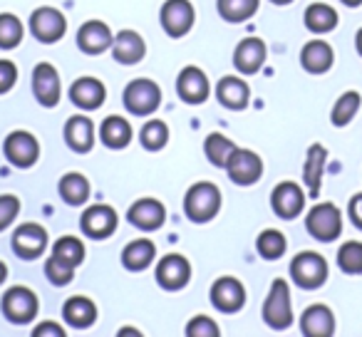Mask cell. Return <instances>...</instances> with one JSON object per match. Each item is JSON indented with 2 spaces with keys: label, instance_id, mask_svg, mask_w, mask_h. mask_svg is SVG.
<instances>
[{
  "label": "cell",
  "instance_id": "cell-45",
  "mask_svg": "<svg viewBox=\"0 0 362 337\" xmlns=\"http://www.w3.org/2000/svg\"><path fill=\"white\" fill-rule=\"evenodd\" d=\"M347 216H350V221L355 223V228H360V231H362V194H355V196L350 199Z\"/></svg>",
  "mask_w": 362,
  "mask_h": 337
},
{
  "label": "cell",
  "instance_id": "cell-42",
  "mask_svg": "<svg viewBox=\"0 0 362 337\" xmlns=\"http://www.w3.org/2000/svg\"><path fill=\"white\" fill-rule=\"evenodd\" d=\"M189 337H218V325L209 315H197L187 325Z\"/></svg>",
  "mask_w": 362,
  "mask_h": 337
},
{
  "label": "cell",
  "instance_id": "cell-26",
  "mask_svg": "<svg viewBox=\"0 0 362 337\" xmlns=\"http://www.w3.org/2000/svg\"><path fill=\"white\" fill-rule=\"evenodd\" d=\"M62 317H65V322L70 327H80V330H85V327L95 325L97 305L85 295H72L70 300L65 302V307H62Z\"/></svg>",
  "mask_w": 362,
  "mask_h": 337
},
{
  "label": "cell",
  "instance_id": "cell-28",
  "mask_svg": "<svg viewBox=\"0 0 362 337\" xmlns=\"http://www.w3.org/2000/svg\"><path fill=\"white\" fill-rule=\"evenodd\" d=\"M325 161H327V151L322 144H313L308 149L305 156V169H303V182L310 196L320 194V184H322V172H325Z\"/></svg>",
  "mask_w": 362,
  "mask_h": 337
},
{
  "label": "cell",
  "instance_id": "cell-18",
  "mask_svg": "<svg viewBox=\"0 0 362 337\" xmlns=\"http://www.w3.org/2000/svg\"><path fill=\"white\" fill-rule=\"evenodd\" d=\"M33 92L42 107H55L60 102V75L52 65L40 62L33 72Z\"/></svg>",
  "mask_w": 362,
  "mask_h": 337
},
{
  "label": "cell",
  "instance_id": "cell-19",
  "mask_svg": "<svg viewBox=\"0 0 362 337\" xmlns=\"http://www.w3.org/2000/svg\"><path fill=\"white\" fill-rule=\"evenodd\" d=\"M266 42L261 37H246V40L238 42L236 52H233V65L243 75H256L266 62Z\"/></svg>",
  "mask_w": 362,
  "mask_h": 337
},
{
  "label": "cell",
  "instance_id": "cell-7",
  "mask_svg": "<svg viewBox=\"0 0 362 337\" xmlns=\"http://www.w3.org/2000/svg\"><path fill=\"white\" fill-rule=\"evenodd\" d=\"M226 172H228V179H231L236 187H253L258 179L263 177V161L258 154L248 149H238L231 154L226 164Z\"/></svg>",
  "mask_w": 362,
  "mask_h": 337
},
{
  "label": "cell",
  "instance_id": "cell-3",
  "mask_svg": "<svg viewBox=\"0 0 362 337\" xmlns=\"http://www.w3.org/2000/svg\"><path fill=\"white\" fill-rule=\"evenodd\" d=\"M291 278L303 290H315L327 280V261L315 251H303L291 261Z\"/></svg>",
  "mask_w": 362,
  "mask_h": 337
},
{
  "label": "cell",
  "instance_id": "cell-22",
  "mask_svg": "<svg viewBox=\"0 0 362 337\" xmlns=\"http://www.w3.org/2000/svg\"><path fill=\"white\" fill-rule=\"evenodd\" d=\"M65 141L72 151L87 154V151L95 146V124H92L90 117H85V114L70 117L65 124Z\"/></svg>",
  "mask_w": 362,
  "mask_h": 337
},
{
  "label": "cell",
  "instance_id": "cell-14",
  "mask_svg": "<svg viewBox=\"0 0 362 337\" xmlns=\"http://www.w3.org/2000/svg\"><path fill=\"white\" fill-rule=\"evenodd\" d=\"M117 223H119L117 211L110 206H92V208H87L80 218L82 233L90 236V238H95V241H105V238H110L112 233L117 231Z\"/></svg>",
  "mask_w": 362,
  "mask_h": 337
},
{
  "label": "cell",
  "instance_id": "cell-50",
  "mask_svg": "<svg viewBox=\"0 0 362 337\" xmlns=\"http://www.w3.org/2000/svg\"><path fill=\"white\" fill-rule=\"evenodd\" d=\"M271 3H276V6H288V3H293V0H271Z\"/></svg>",
  "mask_w": 362,
  "mask_h": 337
},
{
  "label": "cell",
  "instance_id": "cell-47",
  "mask_svg": "<svg viewBox=\"0 0 362 337\" xmlns=\"http://www.w3.org/2000/svg\"><path fill=\"white\" fill-rule=\"evenodd\" d=\"M342 6H347V8H360L362 6V0H340Z\"/></svg>",
  "mask_w": 362,
  "mask_h": 337
},
{
  "label": "cell",
  "instance_id": "cell-44",
  "mask_svg": "<svg viewBox=\"0 0 362 337\" xmlns=\"http://www.w3.org/2000/svg\"><path fill=\"white\" fill-rule=\"evenodd\" d=\"M16 82H18V67L11 60H0V95L11 92Z\"/></svg>",
  "mask_w": 362,
  "mask_h": 337
},
{
  "label": "cell",
  "instance_id": "cell-6",
  "mask_svg": "<svg viewBox=\"0 0 362 337\" xmlns=\"http://www.w3.org/2000/svg\"><path fill=\"white\" fill-rule=\"evenodd\" d=\"M161 102V92L159 85L146 77H139V80H132L124 90V107L136 117H146L151 112H156Z\"/></svg>",
  "mask_w": 362,
  "mask_h": 337
},
{
  "label": "cell",
  "instance_id": "cell-30",
  "mask_svg": "<svg viewBox=\"0 0 362 337\" xmlns=\"http://www.w3.org/2000/svg\"><path fill=\"white\" fill-rule=\"evenodd\" d=\"M154 256H156L154 243L146 241V238H139V241H132L122 251V263H124L127 271H144V268L151 266Z\"/></svg>",
  "mask_w": 362,
  "mask_h": 337
},
{
  "label": "cell",
  "instance_id": "cell-31",
  "mask_svg": "<svg viewBox=\"0 0 362 337\" xmlns=\"http://www.w3.org/2000/svg\"><path fill=\"white\" fill-rule=\"evenodd\" d=\"M305 28L310 32H315V35H322V32H332L337 28V13L332 11L330 6H325V3H313V6H308L305 11Z\"/></svg>",
  "mask_w": 362,
  "mask_h": 337
},
{
  "label": "cell",
  "instance_id": "cell-36",
  "mask_svg": "<svg viewBox=\"0 0 362 337\" xmlns=\"http://www.w3.org/2000/svg\"><path fill=\"white\" fill-rule=\"evenodd\" d=\"M256 246H258L261 258H266V261H278V258L286 253L288 241H286V236H283L281 231H276V228H268V231H263L261 236H258Z\"/></svg>",
  "mask_w": 362,
  "mask_h": 337
},
{
  "label": "cell",
  "instance_id": "cell-27",
  "mask_svg": "<svg viewBox=\"0 0 362 337\" xmlns=\"http://www.w3.org/2000/svg\"><path fill=\"white\" fill-rule=\"evenodd\" d=\"M216 97L226 110L238 112V110H246L248 100H251V90L238 77H223L216 85Z\"/></svg>",
  "mask_w": 362,
  "mask_h": 337
},
{
  "label": "cell",
  "instance_id": "cell-37",
  "mask_svg": "<svg viewBox=\"0 0 362 337\" xmlns=\"http://www.w3.org/2000/svg\"><path fill=\"white\" fill-rule=\"evenodd\" d=\"M139 141H141V146H144V149H149V151L164 149L166 141H169V126H166L164 122H159V119L146 122V124L141 126V131H139Z\"/></svg>",
  "mask_w": 362,
  "mask_h": 337
},
{
  "label": "cell",
  "instance_id": "cell-39",
  "mask_svg": "<svg viewBox=\"0 0 362 337\" xmlns=\"http://www.w3.org/2000/svg\"><path fill=\"white\" fill-rule=\"evenodd\" d=\"M23 40V23L18 20L11 13H3L0 16V47L3 50H13Z\"/></svg>",
  "mask_w": 362,
  "mask_h": 337
},
{
  "label": "cell",
  "instance_id": "cell-40",
  "mask_svg": "<svg viewBox=\"0 0 362 337\" xmlns=\"http://www.w3.org/2000/svg\"><path fill=\"white\" fill-rule=\"evenodd\" d=\"M52 256L62 258V261L72 263V266L77 268L85 261V246H82V241H77L75 236H62L60 241L55 243V248H52Z\"/></svg>",
  "mask_w": 362,
  "mask_h": 337
},
{
  "label": "cell",
  "instance_id": "cell-49",
  "mask_svg": "<svg viewBox=\"0 0 362 337\" xmlns=\"http://www.w3.org/2000/svg\"><path fill=\"white\" fill-rule=\"evenodd\" d=\"M6 278H8V268H6V263L0 261V283L6 280Z\"/></svg>",
  "mask_w": 362,
  "mask_h": 337
},
{
  "label": "cell",
  "instance_id": "cell-1",
  "mask_svg": "<svg viewBox=\"0 0 362 337\" xmlns=\"http://www.w3.org/2000/svg\"><path fill=\"white\" fill-rule=\"evenodd\" d=\"M184 208H187L189 221L194 223L211 221L218 213V208H221V191H218V187H214L209 182L194 184L189 189L187 199H184Z\"/></svg>",
  "mask_w": 362,
  "mask_h": 337
},
{
  "label": "cell",
  "instance_id": "cell-20",
  "mask_svg": "<svg viewBox=\"0 0 362 337\" xmlns=\"http://www.w3.org/2000/svg\"><path fill=\"white\" fill-rule=\"evenodd\" d=\"M112 42H115L112 30L100 20H87L77 32V45L87 55H102L107 47H112Z\"/></svg>",
  "mask_w": 362,
  "mask_h": 337
},
{
  "label": "cell",
  "instance_id": "cell-35",
  "mask_svg": "<svg viewBox=\"0 0 362 337\" xmlns=\"http://www.w3.org/2000/svg\"><path fill=\"white\" fill-rule=\"evenodd\" d=\"M360 105H362L360 92H352V90L345 92V95L335 102V107H332V114H330L332 124H335V126H347L352 119H355Z\"/></svg>",
  "mask_w": 362,
  "mask_h": 337
},
{
  "label": "cell",
  "instance_id": "cell-34",
  "mask_svg": "<svg viewBox=\"0 0 362 337\" xmlns=\"http://www.w3.org/2000/svg\"><path fill=\"white\" fill-rule=\"evenodd\" d=\"M204 149H206V156L209 161H211L214 166H223L226 169L228 159H231V154L236 151V144H233L228 136L223 134H209L206 136V144H204Z\"/></svg>",
  "mask_w": 362,
  "mask_h": 337
},
{
  "label": "cell",
  "instance_id": "cell-25",
  "mask_svg": "<svg viewBox=\"0 0 362 337\" xmlns=\"http://www.w3.org/2000/svg\"><path fill=\"white\" fill-rule=\"evenodd\" d=\"M335 62V52L325 40H310L300 52V65L305 67L310 75H322L327 72Z\"/></svg>",
  "mask_w": 362,
  "mask_h": 337
},
{
  "label": "cell",
  "instance_id": "cell-38",
  "mask_svg": "<svg viewBox=\"0 0 362 337\" xmlns=\"http://www.w3.org/2000/svg\"><path fill=\"white\" fill-rule=\"evenodd\" d=\"M337 266L347 276H360L362 273V243L347 241L345 246L337 251Z\"/></svg>",
  "mask_w": 362,
  "mask_h": 337
},
{
  "label": "cell",
  "instance_id": "cell-32",
  "mask_svg": "<svg viewBox=\"0 0 362 337\" xmlns=\"http://www.w3.org/2000/svg\"><path fill=\"white\" fill-rule=\"evenodd\" d=\"M60 196L70 206H82L90 199V182L82 174H65L60 179Z\"/></svg>",
  "mask_w": 362,
  "mask_h": 337
},
{
  "label": "cell",
  "instance_id": "cell-29",
  "mask_svg": "<svg viewBox=\"0 0 362 337\" xmlns=\"http://www.w3.org/2000/svg\"><path fill=\"white\" fill-rule=\"evenodd\" d=\"M100 139H102V144L110 146V149H124L132 141V124L119 114L107 117L100 126Z\"/></svg>",
  "mask_w": 362,
  "mask_h": 337
},
{
  "label": "cell",
  "instance_id": "cell-2",
  "mask_svg": "<svg viewBox=\"0 0 362 337\" xmlns=\"http://www.w3.org/2000/svg\"><path fill=\"white\" fill-rule=\"evenodd\" d=\"M305 228L315 241L332 243L342 233V213L335 203H317L308 211Z\"/></svg>",
  "mask_w": 362,
  "mask_h": 337
},
{
  "label": "cell",
  "instance_id": "cell-33",
  "mask_svg": "<svg viewBox=\"0 0 362 337\" xmlns=\"http://www.w3.org/2000/svg\"><path fill=\"white\" fill-rule=\"evenodd\" d=\"M261 0H216L218 16L228 23H246L256 16Z\"/></svg>",
  "mask_w": 362,
  "mask_h": 337
},
{
  "label": "cell",
  "instance_id": "cell-4",
  "mask_svg": "<svg viewBox=\"0 0 362 337\" xmlns=\"http://www.w3.org/2000/svg\"><path fill=\"white\" fill-rule=\"evenodd\" d=\"M263 320L273 330H286L293 325V307H291V288L283 278L273 280L271 292L263 302Z\"/></svg>",
  "mask_w": 362,
  "mask_h": 337
},
{
  "label": "cell",
  "instance_id": "cell-21",
  "mask_svg": "<svg viewBox=\"0 0 362 337\" xmlns=\"http://www.w3.org/2000/svg\"><path fill=\"white\" fill-rule=\"evenodd\" d=\"M70 100H72V105H77L80 110H97V107L105 105L107 90L95 77H80V80L72 82Z\"/></svg>",
  "mask_w": 362,
  "mask_h": 337
},
{
  "label": "cell",
  "instance_id": "cell-10",
  "mask_svg": "<svg viewBox=\"0 0 362 337\" xmlns=\"http://www.w3.org/2000/svg\"><path fill=\"white\" fill-rule=\"evenodd\" d=\"M47 248V231L37 223H23L13 233V251L23 261H35Z\"/></svg>",
  "mask_w": 362,
  "mask_h": 337
},
{
  "label": "cell",
  "instance_id": "cell-46",
  "mask_svg": "<svg viewBox=\"0 0 362 337\" xmlns=\"http://www.w3.org/2000/svg\"><path fill=\"white\" fill-rule=\"evenodd\" d=\"M33 335L35 337H45V335H50V337H65V330H62L57 322H42V325H37L35 330H33Z\"/></svg>",
  "mask_w": 362,
  "mask_h": 337
},
{
  "label": "cell",
  "instance_id": "cell-17",
  "mask_svg": "<svg viewBox=\"0 0 362 337\" xmlns=\"http://www.w3.org/2000/svg\"><path fill=\"white\" fill-rule=\"evenodd\" d=\"M132 226L141 228V231H156V228L164 226L166 221V208L156 199H139V201L132 203L129 213H127Z\"/></svg>",
  "mask_w": 362,
  "mask_h": 337
},
{
  "label": "cell",
  "instance_id": "cell-15",
  "mask_svg": "<svg viewBox=\"0 0 362 337\" xmlns=\"http://www.w3.org/2000/svg\"><path fill=\"white\" fill-rule=\"evenodd\" d=\"M176 92L187 105H204L211 95V85L199 67H184L179 80H176Z\"/></svg>",
  "mask_w": 362,
  "mask_h": 337
},
{
  "label": "cell",
  "instance_id": "cell-43",
  "mask_svg": "<svg viewBox=\"0 0 362 337\" xmlns=\"http://www.w3.org/2000/svg\"><path fill=\"white\" fill-rule=\"evenodd\" d=\"M18 213H21V201H18V196L3 194V196H0V231H6L18 218Z\"/></svg>",
  "mask_w": 362,
  "mask_h": 337
},
{
  "label": "cell",
  "instance_id": "cell-13",
  "mask_svg": "<svg viewBox=\"0 0 362 337\" xmlns=\"http://www.w3.org/2000/svg\"><path fill=\"white\" fill-rule=\"evenodd\" d=\"M271 206L276 211V216L286 218V221H293L303 213L305 208V194L298 184L293 182H283L273 189L271 194Z\"/></svg>",
  "mask_w": 362,
  "mask_h": 337
},
{
  "label": "cell",
  "instance_id": "cell-16",
  "mask_svg": "<svg viewBox=\"0 0 362 337\" xmlns=\"http://www.w3.org/2000/svg\"><path fill=\"white\" fill-rule=\"evenodd\" d=\"M211 302L221 312H238L246 302V290H243L241 280L231 276L218 278L211 285Z\"/></svg>",
  "mask_w": 362,
  "mask_h": 337
},
{
  "label": "cell",
  "instance_id": "cell-12",
  "mask_svg": "<svg viewBox=\"0 0 362 337\" xmlns=\"http://www.w3.org/2000/svg\"><path fill=\"white\" fill-rule=\"evenodd\" d=\"M156 280L164 290H181L192 280V263L179 253H169L156 266Z\"/></svg>",
  "mask_w": 362,
  "mask_h": 337
},
{
  "label": "cell",
  "instance_id": "cell-11",
  "mask_svg": "<svg viewBox=\"0 0 362 337\" xmlns=\"http://www.w3.org/2000/svg\"><path fill=\"white\" fill-rule=\"evenodd\" d=\"M67 30V20L60 11L55 8H40L30 16V32L35 35V40L52 45L57 42Z\"/></svg>",
  "mask_w": 362,
  "mask_h": 337
},
{
  "label": "cell",
  "instance_id": "cell-24",
  "mask_svg": "<svg viewBox=\"0 0 362 337\" xmlns=\"http://www.w3.org/2000/svg\"><path fill=\"white\" fill-rule=\"evenodd\" d=\"M144 52H146L144 40L134 30H122L115 37V42H112V55H115V60L119 65H136V62H141Z\"/></svg>",
  "mask_w": 362,
  "mask_h": 337
},
{
  "label": "cell",
  "instance_id": "cell-23",
  "mask_svg": "<svg viewBox=\"0 0 362 337\" xmlns=\"http://www.w3.org/2000/svg\"><path fill=\"white\" fill-rule=\"evenodd\" d=\"M300 332L305 337H330L335 332V315L327 305H310L300 317Z\"/></svg>",
  "mask_w": 362,
  "mask_h": 337
},
{
  "label": "cell",
  "instance_id": "cell-9",
  "mask_svg": "<svg viewBox=\"0 0 362 337\" xmlns=\"http://www.w3.org/2000/svg\"><path fill=\"white\" fill-rule=\"evenodd\" d=\"M8 161L18 169H30L33 164L40 156V144L30 131H13L6 136V144H3Z\"/></svg>",
  "mask_w": 362,
  "mask_h": 337
},
{
  "label": "cell",
  "instance_id": "cell-41",
  "mask_svg": "<svg viewBox=\"0 0 362 337\" xmlns=\"http://www.w3.org/2000/svg\"><path fill=\"white\" fill-rule=\"evenodd\" d=\"M45 276L52 285H67V283L75 278V266L67 263V261H62V258L52 256L50 261L45 263Z\"/></svg>",
  "mask_w": 362,
  "mask_h": 337
},
{
  "label": "cell",
  "instance_id": "cell-5",
  "mask_svg": "<svg viewBox=\"0 0 362 337\" xmlns=\"http://www.w3.org/2000/svg\"><path fill=\"white\" fill-rule=\"evenodd\" d=\"M0 307H3V315H6L13 325H28V322L35 320L40 302H37V295L30 288L18 285V288H11V290L3 295Z\"/></svg>",
  "mask_w": 362,
  "mask_h": 337
},
{
  "label": "cell",
  "instance_id": "cell-8",
  "mask_svg": "<svg viewBox=\"0 0 362 337\" xmlns=\"http://www.w3.org/2000/svg\"><path fill=\"white\" fill-rule=\"evenodd\" d=\"M194 6L189 0H166L161 6V28L169 37H184L194 28Z\"/></svg>",
  "mask_w": 362,
  "mask_h": 337
},
{
  "label": "cell",
  "instance_id": "cell-48",
  "mask_svg": "<svg viewBox=\"0 0 362 337\" xmlns=\"http://www.w3.org/2000/svg\"><path fill=\"white\" fill-rule=\"evenodd\" d=\"M355 45H357V52L362 55V28L357 30V35H355Z\"/></svg>",
  "mask_w": 362,
  "mask_h": 337
}]
</instances>
